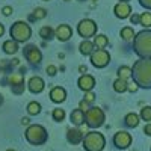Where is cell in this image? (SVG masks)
<instances>
[{
    "label": "cell",
    "mask_w": 151,
    "mask_h": 151,
    "mask_svg": "<svg viewBox=\"0 0 151 151\" xmlns=\"http://www.w3.org/2000/svg\"><path fill=\"white\" fill-rule=\"evenodd\" d=\"M132 74L137 85L150 88L151 86V60H147V59L137 60L132 70Z\"/></svg>",
    "instance_id": "obj_1"
},
{
    "label": "cell",
    "mask_w": 151,
    "mask_h": 151,
    "mask_svg": "<svg viewBox=\"0 0 151 151\" xmlns=\"http://www.w3.org/2000/svg\"><path fill=\"white\" fill-rule=\"evenodd\" d=\"M134 52L145 58L151 56V30H142L134 38Z\"/></svg>",
    "instance_id": "obj_2"
},
{
    "label": "cell",
    "mask_w": 151,
    "mask_h": 151,
    "mask_svg": "<svg viewBox=\"0 0 151 151\" xmlns=\"http://www.w3.org/2000/svg\"><path fill=\"white\" fill-rule=\"evenodd\" d=\"M83 147L86 151H101L104 148V136L97 132L86 133L83 139Z\"/></svg>",
    "instance_id": "obj_3"
},
{
    "label": "cell",
    "mask_w": 151,
    "mask_h": 151,
    "mask_svg": "<svg viewBox=\"0 0 151 151\" xmlns=\"http://www.w3.org/2000/svg\"><path fill=\"white\" fill-rule=\"evenodd\" d=\"M26 139L33 145H40V144L45 142V139H47L45 129L41 127V125H30L26 132Z\"/></svg>",
    "instance_id": "obj_4"
},
{
    "label": "cell",
    "mask_w": 151,
    "mask_h": 151,
    "mask_svg": "<svg viewBox=\"0 0 151 151\" xmlns=\"http://www.w3.org/2000/svg\"><path fill=\"white\" fill-rule=\"evenodd\" d=\"M11 36L17 41H27L29 36H30V27L26 23L17 21L14 26L11 27Z\"/></svg>",
    "instance_id": "obj_5"
},
{
    "label": "cell",
    "mask_w": 151,
    "mask_h": 151,
    "mask_svg": "<svg viewBox=\"0 0 151 151\" xmlns=\"http://www.w3.org/2000/svg\"><path fill=\"white\" fill-rule=\"evenodd\" d=\"M86 121L89 127H100L104 121V113L101 112V109L92 107L86 112Z\"/></svg>",
    "instance_id": "obj_6"
},
{
    "label": "cell",
    "mask_w": 151,
    "mask_h": 151,
    "mask_svg": "<svg viewBox=\"0 0 151 151\" xmlns=\"http://www.w3.org/2000/svg\"><path fill=\"white\" fill-rule=\"evenodd\" d=\"M91 60H92V64L95 65V67H106L107 65V62L110 60V56H109V53L106 52V50H103V48H98L97 52H94L92 55H91Z\"/></svg>",
    "instance_id": "obj_7"
},
{
    "label": "cell",
    "mask_w": 151,
    "mask_h": 151,
    "mask_svg": "<svg viewBox=\"0 0 151 151\" xmlns=\"http://www.w3.org/2000/svg\"><path fill=\"white\" fill-rule=\"evenodd\" d=\"M97 30V24L92 21V20H82L80 24H79V33L83 36V38H89L95 33Z\"/></svg>",
    "instance_id": "obj_8"
},
{
    "label": "cell",
    "mask_w": 151,
    "mask_h": 151,
    "mask_svg": "<svg viewBox=\"0 0 151 151\" xmlns=\"http://www.w3.org/2000/svg\"><path fill=\"white\" fill-rule=\"evenodd\" d=\"M113 142H115L118 148H127L132 144V136L127 132H118L115 137H113Z\"/></svg>",
    "instance_id": "obj_9"
},
{
    "label": "cell",
    "mask_w": 151,
    "mask_h": 151,
    "mask_svg": "<svg viewBox=\"0 0 151 151\" xmlns=\"http://www.w3.org/2000/svg\"><path fill=\"white\" fill-rule=\"evenodd\" d=\"M94 85H95L94 77H91L89 74H85V76H82V77L79 79V86H80V89H83V91L89 92L94 88Z\"/></svg>",
    "instance_id": "obj_10"
},
{
    "label": "cell",
    "mask_w": 151,
    "mask_h": 151,
    "mask_svg": "<svg viewBox=\"0 0 151 151\" xmlns=\"http://www.w3.org/2000/svg\"><path fill=\"white\" fill-rule=\"evenodd\" d=\"M130 12H132V8H130V5L129 3H118L116 6H115V15L118 17V18H127L129 15H130Z\"/></svg>",
    "instance_id": "obj_11"
},
{
    "label": "cell",
    "mask_w": 151,
    "mask_h": 151,
    "mask_svg": "<svg viewBox=\"0 0 151 151\" xmlns=\"http://www.w3.org/2000/svg\"><path fill=\"white\" fill-rule=\"evenodd\" d=\"M26 56H27V59L32 62V64H38V62L41 60V52H40V50H38L35 45H29V47H27Z\"/></svg>",
    "instance_id": "obj_12"
},
{
    "label": "cell",
    "mask_w": 151,
    "mask_h": 151,
    "mask_svg": "<svg viewBox=\"0 0 151 151\" xmlns=\"http://www.w3.org/2000/svg\"><path fill=\"white\" fill-rule=\"evenodd\" d=\"M56 36L60 41H67L71 36V27L68 26V24H60V26L56 29Z\"/></svg>",
    "instance_id": "obj_13"
},
{
    "label": "cell",
    "mask_w": 151,
    "mask_h": 151,
    "mask_svg": "<svg viewBox=\"0 0 151 151\" xmlns=\"http://www.w3.org/2000/svg\"><path fill=\"white\" fill-rule=\"evenodd\" d=\"M65 89L64 88H60V86H56L52 89V92H50V97H52V100L55 103H60V101H64L65 100Z\"/></svg>",
    "instance_id": "obj_14"
},
{
    "label": "cell",
    "mask_w": 151,
    "mask_h": 151,
    "mask_svg": "<svg viewBox=\"0 0 151 151\" xmlns=\"http://www.w3.org/2000/svg\"><path fill=\"white\" fill-rule=\"evenodd\" d=\"M29 89L32 92H41L44 89V80L41 77H38V76L36 77H32L29 80Z\"/></svg>",
    "instance_id": "obj_15"
},
{
    "label": "cell",
    "mask_w": 151,
    "mask_h": 151,
    "mask_svg": "<svg viewBox=\"0 0 151 151\" xmlns=\"http://www.w3.org/2000/svg\"><path fill=\"white\" fill-rule=\"evenodd\" d=\"M82 137H83V133L80 130H76V129H71L68 130V141L71 144H77L82 141Z\"/></svg>",
    "instance_id": "obj_16"
},
{
    "label": "cell",
    "mask_w": 151,
    "mask_h": 151,
    "mask_svg": "<svg viewBox=\"0 0 151 151\" xmlns=\"http://www.w3.org/2000/svg\"><path fill=\"white\" fill-rule=\"evenodd\" d=\"M83 121H85V112H82L80 109H76L71 113V122L76 125H80Z\"/></svg>",
    "instance_id": "obj_17"
},
{
    "label": "cell",
    "mask_w": 151,
    "mask_h": 151,
    "mask_svg": "<svg viewBox=\"0 0 151 151\" xmlns=\"http://www.w3.org/2000/svg\"><path fill=\"white\" fill-rule=\"evenodd\" d=\"M9 82H11L12 86H20V88L24 86L23 85V74L21 73H12L9 76Z\"/></svg>",
    "instance_id": "obj_18"
},
{
    "label": "cell",
    "mask_w": 151,
    "mask_h": 151,
    "mask_svg": "<svg viewBox=\"0 0 151 151\" xmlns=\"http://www.w3.org/2000/svg\"><path fill=\"white\" fill-rule=\"evenodd\" d=\"M3 50H5V52H6L8 55H12V53H17L18 45H17V42H15V41L9 40V41H6V42L3 44Z\"/></svg>",
    "instance_id": "obj_19"
},
{
    "label": "cell",
    "mask_w": 151,
    "mask_h": 151,
    "mask_svg": "<svg viewBox=\"0 0 151 151\" xmlns=\"http://www.w3.org/2000/svg\"><path fill=\"white\" fill-rule=\"evenodd\" d=\"M127 80H122V79H116L115 82H113V89H115L116 92H124L127 91Z\"/></svg>",
    "instance_id": "obj_20"
},
{
    "label": "cell",
    "mask_w": 151,
    "mask_h": 151,
    "mask_svg": "<svg viewBox=\"0 0 151 151\" xmlns=\"http://www.w3.org/2000/svg\"><path fill=\"white\" fill-rule=\"evenodd\" d=\"M125 124H127L129 127H137V124H139V116H137L136 113H129V115L125 116Z\"/></svg>",
    "instance_id": "obj_21"
},
{
    "label": "cell",
    "mask_w": 151,
    "mask_h": 151,
    "mask_svg": "<svg viewBox=\"0 0 151 151\" xmlns=\"http://www.w3.org/2000/svg\"><path fill=\"white\" fill-rule=\"evenodd\" d=\"M107 38L104 36V35H97L95 36V40H94V44H95V47H98V48H104L106 45H107Z\"/></svg>",
    "instance_id": "obj_22"
},
{
    "label": "cell",
    "mask_w": 151,
    "mask_h": 151,
    "mask_svg": "<svg viewBox=\"0 0 151 151\" xmlns=\"http://www.w3.org/2000/svg\"><path fill=\"white\" fill-rule=\"evenodd\" d=\"M92 47H94L92 42L83 41V42L80 44V53H82V55H91V53H92Z\"/></svg>",
    "instance_id": "obj_23"
},
{
    "label": "cell",
    "mask_w": 151,
    "mask_h": 151,
    "mask_svg": "<svg viewBox=\"0 0 151 151\" xmlns=\"http://www.w3.org/2000/svg\"><path fill=\"white\" fill-rule=\"evenodd\" d=\"M139 24L145 27H150L151 26V12H144V14L139 17Z\"/></svg>",
    "instance_id": "obj_24"
},
{
    "label": "cell",
    "mask_w": 151,
    "mask_h": 151,
    "mask_svg": "<svg viewBox=\"0 0 151 151\" xmlns=\"http://www.w3.org/2000/svg\"><path fill=\"white\" fill-rule=\"evenodd\" d=\"M118 74H119V79L127 80L130 76H132V68H130V67H121L119 71H118Z\"/></svg>",
    "instance_id": "obj_25"
},
{
    "label": "cell",
    "mask_w": 151,
    "mask_h": 151,
    "mask_svg": "<svg viewBox=\"0 0 151 151\" xmlns=\"http://www.w3.org/2000/svg\"><path fill=\"white\" fill-rule=\"evenodd\" d=\"M40 110H41L40 103H35V101H32V103L27 106V112L30 113V115H36V113H40Z\"/></svg>",
    "instance_id": "obj_26"
},
{
    "label": "cell",
    "mask_w": 151,
    "mask_h": 151,
    "mask_svg": "<svg viewBox=\"0 0 151 151\" xmlns=\"http://www.w3.org/2000/svg\"><path fill=\"white\" fill-rule=\"evenodd\" d=\"M40 35H41V38H44V40H50V38L53 36V30L50 29L48 26H44V27L40 30Z\"/></svg>",
    "instance_id": "obj_27"
},
{
    "label": "cell",
    "mask_w": 151,
    "mask_h": 151,
    "mask_svg": "<svg viewBox=\"0 0 151 151\" xmlns=\"http://www.w3.org/2000/svg\"><path fill=\"white\" fill-rule=\"evenodd\" d=\"M133 35H134V32H133V29L132 27H124L122 30H121V36L124 38V40H132L133 38Z\"/></svg>",
    "instance_id": "obj_28"
},
{
    "label": "cell",
    "mask_w": 151,
    "mask_h": 151,
    "mask_svg": "<svg viewBox=\"0 0 151 151\" xmlns=\"http://www.w3.org/2000/svg\"><path fill=\"white\" fill-rule=\"evenodd\" d=\"M47 15V12H45V9H42V8H36L35 11H33V17L32 18H36V20H41V18H44Z\"/></svg>",
    "instance_id": "obj_29"
},
{
    "label": "cell",
    "mask_w": 151,
    "mask_h": 151,
    "mask_svg": "<svg viewBox=\"0 0 151 151\" xmlns=\"http://www.w3.org/2000/svg\"><path fill=\"white\" fill-rule=\"evenodd\" d=\"M141 116H142V119H145V121H151V107H150V106H145V107L141 110Z\"/></svg>",
    "instance_id": "obj_30"
},
{
    "label": "cell",
    "mask_w": 151,
    "mask_h": 151,
    "mask_svg": "<svg viewBox=\"0 0 151 151\" xmlns=\"http://www.w3.org/2000/svg\"><path fill=\"white\" fill-rule=\"evenodd\" d=\"M53 118H55V121H62L65 118V112L62 109H55L53 110Z\"/></svg>",
    "instance_id": "obj_31"
},
{
    "label": "cell",
    "mask_w": 151,
    "mask_h": 151,
    "mask_svg": "<svg viewBox=\"0 0 151 151\" xmlns=\"http://www.w3.org/2000/svg\"><path fill=\"white\" fill-rule=\"evenodd\" d=\"M127 89H129L130 92H136V91H137V83H136V82L129 83V85H127Z\"/></svg>",
    "instance_id": "obj_32"
},
{
    "label": "cell",
    "mask_w": 151,
    "mask_h": 151,
    "mask_svg": "<svg viewBox=\"0 0 151 151\" xmlns=\"http://www.w3.org/2000/svg\"><path fill=\"white\" fill-rule=\"evenodd\" d=\"M94 97H95V95H94L92 92H86V95H85V101H86V103H92V101H94Z\"/></svg>",
    "instance_id": "obj_33"
},
{
    "label": "cell",
    "mask_w": 151,
    "mask_h": 151,
    "mask_svg": "<svg viewBox=\"0 0 151 151\" xmlns=\"http://www.w3.org/2000/svg\"><path fill=\"white\" fill-rule=\"evenodd\" d=\"M79 106H80V110L82 112H88V110H89V107H88V106H89V103H86L85 100H83V101H80Z\"/></svg>",
    "instance_id": "obj_34"
},
{
    "label": "cell",
    "mask_w": 151,
    "mask_h": 151,
    "mask_svg": "<svg viewBox=\"0 0 151 151\" xmlns=\"http://www.w3.org/2000/svg\"><path fill=\"white\" fill-rule=\"evenodd\" d=\"M47 73H48L50 76H55V74H56V67L48 65V67H47Z\"/></svg>",
    "instance_id": "obj_35"
},
{
    "label": "cell",
    "mask_w": 151,
    "mask_h": 151,
    "mask_svg": "<svg viewBox=\"0 0 151 151\" xmlns=\"http://www.w3.org/2000/svg\"><path fill=\"white\" fill-rule=\"evenodd\" d=\"M144 133H147L148 136H151V122H148L145 127H144Z\"/></svg>",
    "instance_id": "obj_36"
},
{
    "label": "cell",
    "mask_w": 151,
    "mask_h": 151,
    "mask_svg": "<svg viewBox=\"0 0 151 151\" xmlns=\"http://www.w3.org/2000/svg\"><path fill=\"white\" fill-rule=\"evenodd\" d=\"M141 2V5L142 6H145V8H150L151 9V0H139Z\"/></svg>",
    "instance_id": "obj_37"
},
{
    "label": "cell",
    "mask_w": 151,
    "mask_h": 151,
    "mask_svg": "<svg viewBox=\"0 0 151 151\" xmlns=\"http://www.w3.org/2000/svg\"><path fill=\"white\" fill-rule=\"evenodd\" d=\"M3 14H5V15H11V14H12V8H11V6H5V8H3Z\"/></svg>",
    "instance_id": "obj_38"
},
{
    "label": "cell",
    "mask_w": 151,
    "mask_h": 151,
    "mask_svg": "<svg viewBox=\"0 0 151 151\" xmlns=\"http://www.w3.org/2000/svg\"><path fill=\"white\" fill-rule=\"evenodd\" d=\"M137 21H139V17H137V15H133V17H132V23H137Z\"/></svg>",
    "instance_id": "obj_39"
},
{
    "label": "cell",
    "mask_w": 151,
    "mask_h": 151,
    "mask_svg": "<svg viewBox=\"0 0 151 151\" xmlns=\"http://www.w3.org/2000/svg\"><path fill=\"white\" fill-rule=\"evenodd\" d=\"M21 124H23V125H27V124H29V119H27V118H23V119H21Z\"/></svg>",
    "instance_id": "obj_40"
},
{
    "label": "cell",
    "mask_w": 151,
    "mask_h": 151,
    "mask_svg": "<svg viewBox=\"0 0 151 151\" xmlns=\"http://www.w3.org/2000/svg\"><path fill=\"white\" fill-rule=\"evenodd\" d=\"M3 32H5V29H3V26H2V24H0V36L3 35Z\"/></svg>",
    "instance_id": "obj_41"
},
{
    "label": "cell",
    "mask_w": 151,
    "mask_h": 151,
    "mask_svg": "<svg viewBox=\"0 0 151 151\" xmlns=\"http://www.w3.org/2000/svg\"><path fill=\"white\" fill-rule=\"evenodd\" d=\"M129 2V0H121V3H127Z\"/></svg>",
    "instance_id": "obj_42"
},
{
    "label": "cell",
    "mask_w": 151,
    "mask_h": 151,
    "mask_svg": "<svg viewBox=\"0 0 151 151\" xmlns=\"http://www.w3.org/2000/svg\"><path fill=\"white\" fill-rule=\"evenodd\" d=\"M2 101H3V98H2V95H0V104H2Z\"/></svg>",
    "instance_id": "obj_43"
},
{
    "label": "cell",
    "mask_w": 151,
    "mask_h": 151,
    "mask_svg": "<svg viewBox=\"0 0 151 151\" xmlns=\"http://www.w3.org/2000/svg\"><path fill=\"white\" fill-rule=\"evenodd\" d=\"M6 151H15V150H6Z\"/></svg>",
    "instance_id": "obj_44"
},
{
    "label": "cell",
    "mask_w": 151,
    "mask_h": 151,
    "mask_svg": "<svg viewBox=\"0 0 151 151\" xmlns=\"http://www.w3.org/2000/svg\"><path fill=\"white\" fill-rule=\"evenodd\" d=\"M47 2H48V0H47Z\"/></svg>",
    "instance_id": "obj_45"
}]
</instances>
